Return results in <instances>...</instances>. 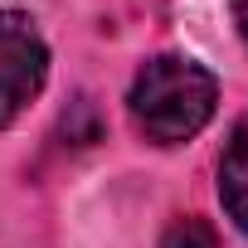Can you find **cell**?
Segmentation results:
<instances>
[{"instance_id": "cell-2", "label": "cell", "mask_w": 248, "mask_h": 248, "mask_svg": "<svg viewBox=\"0 0 248 248\" xmlns=\"http://www.w3.org/2000/svg\"><path fill=\"white\" fill-rule=\"evenodd\" d=\"M49 78V49L30 15L0 10V132L30 112Z\"/></svg>"}, {"instance_id": "cell-1", "label": "cell", "mask_w": 248, "mask_h": 248, "mask_svg": "<svg viewBox=\"0 0 248 248\" xmlns=\"http://www.w3.org/2000/svg\"><path fill=\"white\" fill-rule=\"evenodd\" d=\"M132 117L137 127L156 141V146H175L190 141L195 132H204V122L219 107V78L180 54H161L151 63H141L137 83H132Z\"/></svg>"}, {"instance_id": "cell-3", "label": "cell", "mask_w": 248, "mask_h": 248, "mask_svg": "<svg viewBox=\"0 0 248 248\" xmlns=\"http://www.w3.org/2000/svg\"><path fill=\"white\" fill-rule=\"evenodd\" d=\"M219 200H224V214L248 233V127H233L219 156Z\"/></svg>"}, {"instance_id": "cell-5", "label": "cell", "mask_w": 248, "mask_h": 248, "mask_svg": "<svg viewBox=\"0 0 248 248\" xmlns=\"http://www.w3.org/2000/svg\"><path fill=\"white\" fill-rule=\"evenodd\" d=\"M233 20H238V34L248 39V0H233Z\"/></svg>"}, {"instance_id": "cell-4", "label": "cell", "mask_w": 248, "mask_h": 248, "mask_svg": "<svg viewBox=\"0 0 248 248\" xmlns=\"http://www.w3.org/2000/svg\"><path fill=\"white\" fill-rule=\"evenodd\" d=\"M161 248H219V233H214L209 219L185 214V219H175V224L161 233Z\"/></svg>"}]
</instances>
